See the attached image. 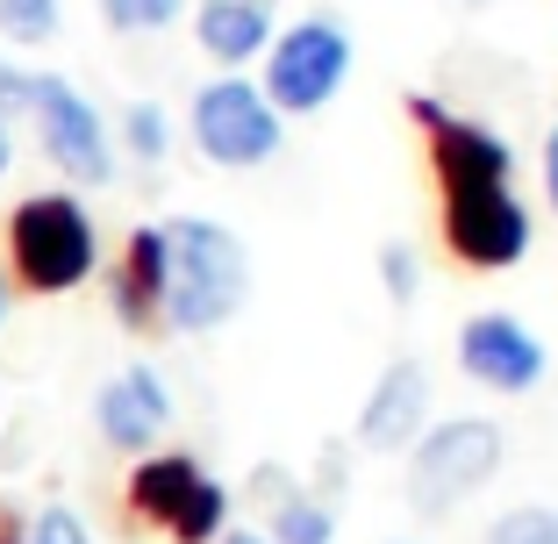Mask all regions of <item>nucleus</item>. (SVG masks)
Listing matches in <instances>:
<instances>
[{"mask_svg":"<svg viewBox=\"0 0 558 544\" xmlns=\"http://www.w3.org/2000/svg\"><path fill=\"white\" fill-rule=\"evenodd\" d=\"M165 280H158V330L215 337L251 301V244L215 215H165Z\"/></svg>","mask_w":558,"mask_h":544,"instance_id":"nucleus-1","label":"nucleus"},{"mask_svg":"<svg viewBox=\"0 0 558 544\" xmlns=\"http://www.w3.org/2000/svg\"><path fill=\"white\" fill-rule=\"evenodd\" d=\"M0 116L29 122L36 150L72 180V194L116 186L122 158H116V130L94 100L65 80V72H36V65H0Z\"/></svg>","mask_w":558,"mask_h":544,"instance_id":"nucleus-2","label":"nucleus"},{"mask_svg":"<svg viewBox=\"0 0 558 544\" xmlns=\"http://www.w3.org/2000/svg\"><path fill=\"white\" fill-rule=\"evenodd\" d=\"M501 466H509V430L494 415H429V430L401 451V487L423 523H444L473 495H487Z\"/></svg>","mask_w":558,"mask_h":544,"instance_id":"nucleus-3","label":"nucleus"},{"mask_svg":"<svg viewBox=\"0 0 558 544\" xmlns=\"http://www.w3.org/2000/svg\"><path fill=\"white\" fill-rule=\"evenodd\" d=\"M8 265L29 294H80L100 273V222L86 208V194L50 186V194L15 201L8 215Z\"/></svg>","mask_w":558,"mask_h":544,"instance_id":"nucleus-4","label":"nucleus"},{"mask_svg":"<svg viewBox=\"0 0 558 544\" xmlns=\"http://www.w3.org/2000/svg\"><path fill=\"white\" fill-rule=\"evenodd\" d=\"M351 72H359V44H351L344 15H301L272 29V44L258 58V94L287 122H301V116H323L351 86Z\"/></svg>","mask_w":558,"mask_h":544,"instance_id":"nucleus-5","label":"nucleus"},{"mask_svg":"<svg viewBox=\"0 0 558 544\" xmlns=\"http://www.w3.org/2000/svg\"><path fill=\"white\" fill-rule=\"evenodd\" d=\"M186 136L215 172H265L287 150V116L258 94L251 72H215L186 100Z\"/></svg>","mask_w":558,"mask_h":544,"instance_id":"nucleus-6","label":"nucleus"},{"mask_svg":"<svg viewBox=\"0 0 558 544\" xmlns=\"http://www.w3.org/2000/svg\"><path fill=\"white\" fill-rule=\"evenodd\" d=\"M437 237L465 273H515L537 251V208L515 186H451L437 208Z\"/></svg>","mask_w":558,"mask_h":544,"instance_id":"nucleus-7","label":"nucleus"},{"mask_svg":"<svg viewBox=\"0 0 558 544\" xmlns=\"http://www.w3.org/2000/svg\"><path fill=\"white\" fill-rule=\"evenodd\" d=\"M409 122L423 130L429 144V172H437V186L451 194V186H515V144L494 122L480 116H459V108H444L437 94H409Z\"/></svg>","mask_w":558,"mask_h":544,"instance_id":"nucleus-8","label":"nucleus"},{"mask_svg":"<svg viewBox=\"0 0 558 544\" xmlns=\"http://www.w3.org/2000/svg\"><path fill=\"white\" fill-rule=\"evenodd\" d=\"M451 359H459V373L473 379V387H487V395H501V401L530 395V387L551 373L544 337L530 330L515 309H480V315H465L459 337H451Z\"/></svg>","mask_w":558,"mask_h":544,"instance_id":"nucleus-9","label":"nucleus"},{"mask_svg":"<svg viewBox=\"0 0 558 544\" xmlns=\"http://www.w3.org/2000/svg\"><path fill=\"white\" fill-rule=\"evenodd\" d=\"M437 415V379H429L423 359H387L379 379L365 387L359 423H351V451L359 459H401Z\"/></svg>","mask_w":558,"mask_h":544,"instance_id":"nucleus-10","label":"nucleus"},{"mask_svg":"<svg viewBox=\"0 0 558 544\" xmlns=\"http://www.w3.org/2000/svg\"><path fill=\"white\" fill-rule=\"evenodd\" d=\"M172 415L180 409H172V387H165L158 365H122V373H108L94 387V437L108 451H130V459L158 451Z\"/></svg>","mask_w":558,"mask_h":544,"instance_id":"nucleus-11","label":"nucleus"},{"mask_svg":"<svg viewBox=\"0 0 558 544\" xmlns=\"http://www.w3.org/2000/svg\"><path fill=\"white\" fill-rule=\"evenodd\" d=\"M186 22H194V44L215 72H251L279 29V0H194Z\"/></svg>","mask_w":558,"mask_h":544,"instance_id":"nucleus-12","label":"nucleus"},{"mask_svg":"<svg viewBox=\"0 0 558 544\" xmlns=\"http://www.w3.org/2000/svg\"><path fill=\"white\" fill-rule=\"evenodd\" d=\"M158 280H165V237L158 222H144V230H130L116 273H108V309L122 330H158Z\"/></svg>","mask_w":558,"mask_h":544,"instance_id":"nucleus-13","label":"nucleus"},{"mask_svg":"<svg viewBox=\"0 0 558 544\" xmlns=\"http://www.w3.org/2000/svg\"><path fill=\"white\" fill-rule=\"evenodd\" d=\"M208 473V466L194 459V451H144V459L130 466V487H122V501H130V516L136 523H150V530H165L172 523V509L186 501V487Z\"/></svg>","mask_w":558,"mask_h":544,"instance_id":"nucleus-14","label":"nucleus"},{"mask_svg":"<svg viewBox=\"0 0 558 544\" xmlns=\"http://www.w3.org/2000/svg\"><path fill=\"white\" fill-rule=\"evenodd\" d=\"M230 523H236V487H230V480H215V473H201L194 487H186V501L172 509L165 537H172V544H215Z\"/></svg>","mask_w":558,"mask_h":544,"instance_id":"nucleus-15","label":"nucleus"},{"mask_svg":"<svg viewBox=\"0 0 558 544\" xmlns=\"http://www.w3.org/2000/svg\"><path fill=\"white\" fill-rule=\"evenodd\" d=\"M108 130H116V158H130V166H144V172H158L165 158H172V108H165V100H130Z\"/></svg>","mask_w":558,"mask_h":544,"instance_id":"nucleus-16","label":"nucleus"},{"mask_svg":"<svg viewBox=\"0 0 558 544\" xmlns=\"http://www.w3.org/2000/svg\"><path fill=\"white\" fill-rule=\"evenodd\" d=\"M337 530H344L337 501L308 495V480H301V495H287L279 509H265V537L272 544H337Z\"/></svg>","mask_w":558,"mask_h":544,"instance_id":"nucleus-17","label":"nucleus"},{"mask_svg":"<svg viewBox=\"0 0 558 544\" xmlns=\"http://www.w3.org/2000/svg\"><path fill=\"white\" fill-rule=\"evenodd\" d=\"M65 29V0H0V44L15 50H44Z\"/></svg>","mask_w":558,"mask_h":544,"instance_id":"nucleus-18","label":"nucleus"},{"mask_svg":"<svg viewBox=\"0 0 558 544\" xmlns=\"http://www.w3.org/2000/svg\"><path fill=\"white\" fill-rule=\"evenodd\" d=\"M94 8L116 36H165L172 22H186L194 0H94Z\"/></svg>","mask_w":558,"mask_h":544,"instance_id":"nucleus-19","label":"nucleus"},{"mask_svg":"<svg viewBox=\"0 0 558 544\" xmlns=\"http://www.w3.org/2000/svg\"><path fill=\"white\" fill-rule=\"evenodd\" d=\"M423 280H429V265L409 237H395V244L379 251V294L395 301V309H415V301H423Z\"/></svg>","mask_w":558,"mask_h":544,"instance_id":"nucleus-20","label":"nucleus"},{"mask_svg":"<svg viewBox=\"0 0 558 544\" xmlns=\"http://www.w3.org/2000/svg\"><path fill=\"white\" fill-rule=\"evenodd\" d=\"M487 544H558V501H515L487 523Z\"/></svg>","mask_w":558,"mask_h":544,"instance_id":"nucleus-21","label":"nucleus"},{"mask_svg":"<svg viewBox=\"0 0 558 544\" xmlns=\"http://www.w3.org/2000/svg\"><path fill=\"white\" fill-rule=\"evenodd\" d=\"M22 544H94V530H86V516L72 509V501H44V509L22 523Z\"/></svg>","mask_w":558,"mask_h":544,"instance_id":"nucleus-22","label":"nucleus"},{"mask_svg":"<svg viewBox=\"0 0 558 544\" xmlns=\"http://www.w3.org/2000/svg\"><path fill=\"white\" fill-rule=\"evenodd\" d=\"M351 466H359L351 437H344V445H323V451H315V480H308V495H323V501H344V487H351Z\"/></svg>","mask_w":558,"mask_h":544,"instance_id":"nucleus-23","label":"nucleus"},{"mask_svg":"<svg viewBox=\"0 0 558 544\" xmlns=\"http://www.w3.org/2000/svg\"><path fill=\"white\" fill-rule=\"evenodd\" d=\"M244 495L258 501V516H265V509H279L287 495H301V473H294V466H279V459H265V466H251Z\"/></svg>","mask_w":558,"mask_h":544,"instance_id":"nucleus-24","label":"nucleus"},{"mask_svg":"<svg viewBox=\"0 0 558 544\" xmlns=\"http://www.w3.org/2000/svg\"><path fill=\"white\" fill-rule=\"evenodd\" d=\"M537 180H544V215L558 222V122L544 130V150H537Z\"/></svg>","mask_w":558,"mask_h":544,"instance_id":"nucleus-25","label":"nucleus"},{"mask_svg":"<svg viewBox=\"0 0 558 544\" xmlns=\"http://www.w3.org/2000/svg\"><path fill=\"white\" fill-rule=\"evenodd\" d=\"M215 544H272V537H265V523H230Z\"/></svg>","mask_w":558,"mask_h":544,"instance_id":"nucleus-26","label":"nucleus"},{"mask_svg":"<svg viewBox=\"0 0 558 544\" xmlns=\"http://www.w3.org/2000/svg\"><path fill=\"white\" fill-rule=\"evenodd\" d=\"M8 166H15V122L0 116V180H8Z\"/></svg>","mask_w":558,"mask_h":544,"instance_id":"nucleus-27","label":"nucleus"},{"mask_svg":"<svg viewBox=\"0 0 558 544\" xmlns=\"http://www.w3.org/2000/svg\"><path fill=\"white\" fill-rule=\"evenodd\" d=\"M8 301H15V287H8V273H0V323H8Z\"/></svg>","mask_w":558,"mask_h":544,"instance_id":"nucleus-28","label":"nucleus"},{"mask_svg":"<svg viewBox=\"0 0 558 544\" xmlns=\"http://www.w3.org/2000/svg\"><path fill=\"white\" fill-rule=\"evenodd\" d=\"M0 544H22V530H8V523H0Z\"/></svg>","mask_w":558,"mask_h":544,"instance_id":"nucleus-29","label":"nucleus"},{"mask_svg":"<svg viewBox=\"0 0 558 544\" xmlns=\"http://www.w3.org/2000/svg\"><path fill=\"white\" fill-rule=\"evenodd\" d=\"M459 8H487V0H459Z\"/></svg>","mask_w":558,"mask_h":544,"instance_id":"nucleus-30","label":"nucleus"},{"mask_svg":"<svg viewBox=\"0 0 558 544\" xmlns=\"http://www.w3.org/2000/svg\"><path fill=\"white\" fill-rule=\"evenodd\" d=\"M395 544H409V537H395Z\"/></svg>","mask_w":558,"mask_h":544,"instance_id":"nucleus-31","label":"nucleus"}]
</instances>
